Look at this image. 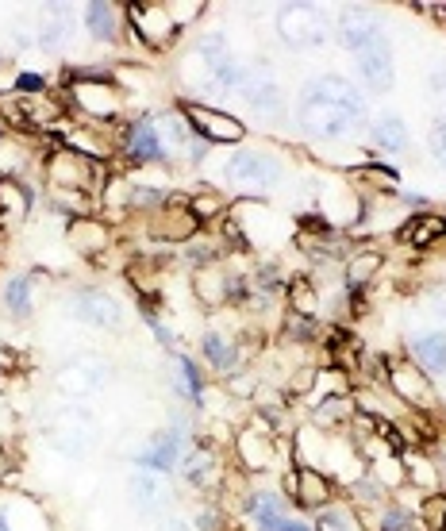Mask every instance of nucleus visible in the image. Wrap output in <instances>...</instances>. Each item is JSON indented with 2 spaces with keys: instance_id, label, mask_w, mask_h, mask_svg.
<instances>
[{
  "instance_id": "25",
  "label": "nucleus",
  "mask_w": 446,
  "mask_h": 531,
  "mask_svg": "<svg viewBox=\"0 0 446 531\" xmlns=\"http://www.w3.org/2000/svg\"><path fill=\"white\" fill-rule=\"evenodd\" d=\"M181 474H185V481H193V485L212 481L216 478V458H212V451L208 447H193L189 455L181 458Z\"/></svg>"
},
{
  "instance_id": "1",
  "label": "nucleus",
  "mask_w": 446,
  "mask_h": 531,
  "mask_svg": "<svg viewBox=\"0 0 446 531\" xmlns=\"http://www.w3.org/2000/svg\"><path fill=\"white\" fill-rule=\"evenodd\" d=\"M370 112L362 93L339 74L312 77L297 97V124L308 139H347L358 127H366Z\"/></svg>"
},
{
  "instance_id": "5",
  "label": "nucleus",
  "mask_w": 446,
  "mask_h": 531,
  "mask_svg": "<svg viewBox=\"0 0 446 531\" xmlns=\"http://www.w3.org/2000/svg\"><path fill=\"white\" fill-rule=\"evenodd\" d=\"M181 116L189 120L193 135H197V139H208V143H243V135H247L243 120H235V116H227L220 108H208V104H200V101L181 104Z\"/></svg>"
},
{
  "instance_id": "15",
  "label": "nucleus",
  "mask_w": 446,
  "mask_h": 531,
  "mask_svg": "<svg viewBox=\"0 0 446 531\" xmlns=\"http://www.w3.org/2000/svg\"><path fill=\"white\" fill-rule=\"evenodd\" d=\"M104 385V366L97 358H74L70 366L58 370V389L70 397H89Z\"/></svg>"
},
{
  "instance_id": "35",
  "label": "nucleus",
  "mask_w": 446,
  "mask_h": 531,
  "mask_svg": "<svg viewBox=\"0 0 446 531\" xmlns=\"http://www.w3.org/2000/svg\"><path fill=\"white\" fill-rule=\"evenodd\" d=\"M431 151H435L439 166L446 170V120H435V124H431Z\"/></svg>"
},
{
  "instance_id": "28",
  "label": "nucleus",
  "mask_w": 446,
  "mask_h": 531,
  "mask_svg": "<svg viewBox=\"0 0 446 531\" xmlns=\"http://www.w3.org/2000/svg\"><path fill=\"white\" fill-rule=\"evenodd\" d=\"M31 289H35L31 278H12L4 289V308L12 316H31Z\"/></svg>"
},
{
  "instance_id": "24",
  "label": "nucleus",
  "mask_w": 446,
  "mask_h": 531,
  "mask_svg": "<svg viewBox=\"0 0 446 531\" xmlns=\"http://www.w3.org/2000/svg\"><path fill=\"white\" fill-rule=\"evenodd\" d=\"M250 516H254V524L262 531H281L289 520H285V505L270 497V493H258V497H250Z\"/></svg>"
},
{
  "instance_id": "34",
  "label": "nucleus",
  "mask_w": 446,
  "mask_h": 531,
  "mask_svg": "<svg viewBox=\"0 0 446 531\" xmlns=\"http://www.w3.org/2000/svg\"><path fill=\"white\" fill-rule=\"evenodd\" d=\"M289 304H293L297 316H316V289H312L308 281H297V285L289 289Z\"/></svg>"
},
{
  "instance_id": "13",
  "label": "nucleus",
  "mask_w": 446,
  "mask_h": 531,
  "mask_svg": "<svg viewBox=\"0 0 446 531\" xmlns=\"http://www.w3.org/2000/svg\"><path fill=\"white\" fill-rule=\"evenodd\" d=\"M77 320H89V324H97L104 331H116L124 324V308L120 301L112 297V293H100V289H81L74 301H70Z\"/></svg>"
},
{
  "instance_id": "40",
  "label": "nucleus",
  "mask_w": 446,
  "mask_h": 531,
  "mask_svg": "<svg viewBox=\"0 0 446 531\" xmlns=\"http://www.w3.org/2000/svg\"><path fill=\"white\" fill-rule=\"evenodd\" d=\"M0 531H8V516L4 512H0Z\"/></svg>"
},
{
  "instance_id": "18",
  "label": "nucleus",
  "mask_w": 446,
  "mask_h": 531,
  "mask_svg": "<svg viewBox=\"0 0 446 531\" xmlns=\"http://www.w3.org/2000/svg\"><path fill=\"white\" fill-rule=\"evenodd\" d=\"M389 381H393V389L408 405H427L431 401V378H423L420 370L408 366V362H393L389 366Z\"/></svg>"
},
{
  "instance_id": "16",
  "label": "nucleus",
  "mask_w": 446,
  "mask_h": 531,
  "mask_svg": "<svg viewBox=\"0 0 446 531\" xmlns=\"http://www.w3.org/2000/svg\"><path fill=\"white\" fill-rule=\"evenodd\" d=\"M412 354L423 366V374L443 378L446 374V331H420L412 335Z\"/></svg>"
},
{
  "instance_id": "30",
  "label": "nucleus",
  "mask_w": 446,
  "mask_h": 531,
  "mask_svg": "<svg viewBox=\"0 0 446 531\" xmlns=\"http://www.w3.org/2000/svg\"><path fill=\"white\" fill-rule=\"evenodd\" d=\"M70 243H74L81 254H100V243H104V231L93 220H77L70 228Z\"/></svg>"
},
{
  "instance_id": "36",
  "label": "nucleus",
  "mask_w": 446,
  "mask_h": 531,
  "mask_svg": "<svg viewBox=\"0 0 446 531\" xmlns=\"http://www.w3.org/2000/svg\"><path fill=\"white\" fill-rule=\"evenodd\" d=\"M24 93H35V89H43V77L39 74H20V81H16Z\"/></svg>"
},
{
  "instance_id": "11",
  "label": "nucleus",
  "mask_w": 446,
  "mask_h": 531,
  "mask_svg": "<svg viewBox=\"0 0 446 531\" xmlns=\"http://www.w3.org/2000/svg\"><path fill=\"white\" fill-rule=\"evenodd\" d=\"M354 62H358V77L370 85L373 93H389L393 89V81H397V62H393V47H389V39H377L373 47L354 54Z\"/></svg>"
},
{
  "instance_id": "32",
  "label": "nucleus",
  "mask_w": 446,
  "mask_h": 531,
  "mask_svg": "<svg viewBox=\"0 0 446 531\" xmlns=\"http://www.w3.org/2000/svg\"><path fill=\"white\" fill-rule=\"evenodd\" d=\"M316 528L320 531H362L358 528V520H354V512H347V508H327V512H320Z\"/></svg>"
},
{
  "instance_id": "4",
  "label": "nucleus",
  "mask_w": 446,
  "mask_h": 531,
  "mask_svg": "<svg viewBox=\"0 0 446 531\" xmlns=\"http://www.w3.org/2000/svg\"><path fill=\"white\" fill-rule=\"evenodd\" d=\"M70 89H74V104L81 112L97 116V120H112L120 112V93L108 74H66Z\"/></svg>"
},
{
  "instance_id": "12",
  "label": "nucleus",
  "mask_w": 446,
  "mask_h": 531,
  "mask_svg": "<svg viewBox=\"0 0 446 531\" xmlns=\"http://www.w3.org/2000/svg\"><path fill=\"white\" fill-rule=\"evenodd\" d=\"M377 39H385V24H381L377 12H370V8H347V12L339 16V43H343L350 54L366 51Z\"/></svg>"
},
{
  "instance_id": "29",
  "label": "nucleus",
  "mask_w": 446,
  "mask_h": 531,
  "mask_svg": "<svg viewBox=\"0 0 446 531\" xmlns=\"http://www.w3.org/2000/svg\"><path fill=\"white\" fill-rule=\"evenodd\" d=\"M377 270H381V254H354L347 262V285L350 289H362V285H370Z\"/></svg>"
},
{
  "instance_id": "33",
  "label": "nucleus",
  "mask_w": 446,
  "mask_h": 531,
  "mask_svg": "<svg viewBox=\"0 0 446 531\" xmlns=\"http://www.w3.org/2000/svg\"><path fill=\"white\" fill-rule=\"evenodd\" d=\"M350 412H354L350 397H327V401H320V408H316V420H320V424H339V420H347Z\"/></svg>"
},
{
  "instance_id": "39",
  "label": "nucleus",
  "mask_w": 446,
  "mask_h": 531,
  "mask_svg": "<svg viewBox=\"0 0 446 531\" xmlns=\"http://www.w3.org/2000/svg\"><path fill=\"white\" fill-rule=\"evenodd\" d=\"M170 531H189V524L185 520H170Z\"/></svg>"
},
{
  "instance_id": "17",
  "label": "nucleus",
  "mask_w": 446,
  "mask_h": 531,
  "mask_svg": "<svg viewBox=\"0 0 446 531\" xmlns=\"http://www.w3.org/2000/svg\"><path fill=\"white\" fill-rule=\"evenodd\" d=\"M239 458H243L247 470H270L273 458H277L273 435H266L262 428H247L239 435Z\"/></svg>"
},
{
  "instance_id": "9",
  "label": "nucleus",
  "mask_w": 446,
  "mask_h": 531,
  "mask_svg": "<svg viewBox=\"0 0 446 531\" xmlns=\"http://www.w3.org/2000/svg\"><path fill=\"white\" fill-rule=\"evenodd\" d=\"M181 458H185V424L177 420L174 428L158 431L154 439H150L147 451H139V466L143 470H150V474H170V470H177L181 466Z\"/></svg>"
},
{
  "instance_id": "2",
  "label": "nucleus",
  "mask_w": 446,
  "mask_h": 531,
  "mask_svg": "<svg viewBox=\"0 0 446 531\" xmlns=\"http://www.w3.org/2000/svg\"><path fill=\"white\" fill-rule=\"evenodd\" d=\"M227 181L235 189H254V193H266V189H277L285 181V162L270 151H239L231 162H227Z\"/></svg>"
},
{
  "instance_id": "19",
  "label": "nucleus",
  "mask_w": 446,
  "mask_h": 531,
  "mask_svg": "<svg viewBox=\"0 0 446 531\" xmlns=\"http://www.w3.org/2000/svg\"><path fill=\"white\" fill-rule=\"evenodd\" d=\"M370 139H373V147L385 154L408 151V124L400 120L397 112H385V116H377L370 124Z\"/></svg>"
},
{
  "instance_id": "31",
  "label": "nucleus",
  "mask_w": 446,
  "mask_h": 531,
  "mask_svg": "<svg viewBox=\"0 0 446 531\" xmlns=\"http://www.w3.org/2000/svg\"><path fill=\"white\" fill-rule=\"evenodd\" d=\"M27 162V147L16 135H0V170L4 174H20Z\"/></svg>"
},
{
  "instance_id": "20",
  "label": "nucleus",
  "mask_w": 446,
  "mask_h": 531,
  "mask_svg": "<svg viewBox=\"0 0 446 531\" xmlns=\"http://www.w3.org/2000/svg\"><path fill=\"white\" fill-rule=\"evenodd\" d=\"M293 501L304 508H327L331 505V481L323 478L320 470H297Z\"/></svg>"
},
{
  "instance_id": "37",
  "label": "nucleus",
  "mask_w": 446,
  "mask_h": 531,
  "mask_svg": "<svg viewBox=\"0 0 446 531\" xmlns=\"http://www.w3.org/2000/svg\"><path fill=\"white\" fill-rule=\"evenodd\" d=\"M431 89H439L446 97V66H435V70H431Z\"/></svg>"
},
{
  "instance_id": "38",
  "label": "nucleus",
  "mask_w": 446,
  "mask_h": 531,
  "mask_svg": "<svg viewBox=\"0 0 446 531\" xmlns=\"http://www.w3.org/2000/svg\"><path fill=\"white\" fill-rule=\"evenodd\" d=\"M312 378H316L312 370H300V374H297V381H293V393H304V389L312 385Z\"/></svg>"
},
{
  "instance_id": "7",
  "label": "nucleus",
  "mask_w": 446,
  "mask_h": 531,
  "mask_svg": "<svg viewBox=\"0 0 446 531\" xmlns=\"http://www.w3.org/2000/svg\"><path fill=\"white\" fill-rule=\"evenodd\" d=\"M239 97L254 108L258 120H277V116H285V93H281V85H277V77H273L270 70H254V66H247V77H243V85H239Z\"/></svg>"
},
{
  "instance_id": "8",
  "label": "nucleus",
  "mask_w": 446,
  "mask_h": 531,
  "mask_svg": "<svg viewBox=\"0 0 446 531\" xmlns=\"http://www.w3.org/2000/svg\"><path fill=\"white\" fill-rule=\"evenodd\" d=\"M124 158L131 166H154V162H166L170 158V147L162 143V131L158 124L143 116L124 131Z\"/></svg>"
},
{
  "instance_id": "41",
  "label": "nucleus",
  "mask_w": 446,
  "mask_h": 531,
  "mask_svg": "<svg viewBox=\"0 0 446 531\" xmlns=\"http://www.w3.org/2000/svg\"><path fill=\"white\" fill-rule=\"evenodd\" d=\"M397 531H408V524H404V528H397Z\"/></svg>"
},
{
  "instance_id": "21",
  "label": "nucleus",
  "mask_w": 446,
  "mask_h": 531,
  "mask_svg": "<svg viewBox=\"0 0 446 531\" xmlns=\"http://www.w3.org/2000/svg\"><path fill=\"white\" fill-rule=\"evenodd\" d=\"M31 204H35V197H31L27 189H20L12 177H0V216H4L8 224H24Z\"/></svg>"
},
{
  "instance_id": "14",
  "label": "nucleus",
  "mask_w": 446,
  "mask_h": 531,
  "mask_svg": "<svg viewBox=\"0 0 446 531\" xmlns=\"http://www.w3.org/2000/svg\"><path fill=\"white\" fill-rule=\"evenodd\" d=\"M150 231L158 239H170V243H185L200 231V220L193 216L189 201H166L158 212V224H150Z\"/></svg>"
},
{
  "instance_id": "6",
  "label": "nucleus",
  "mask_w": 446,
  "mask_h": 531,
  "mask_svg": "<svg viewBox=\"0 0 446 531\" xmlns=\"http://www.w3.org/2000/svg\"><path fill=\"white\" fill-rule=\"evenodd\" d=\"M127 24L147 47H170L181 31L170 12V4H127Z\"/></svg>"
},
{
  "instance_id": "26",
  "label": "nucleus",
  "mask_w": 446,
  "mask_h": 531,
  "mask_svg": "<svg viewBox=\"0 0 446 531\" xmlns=\"http://www.w3.org/2000/svg\"><path fill=\"white\" fill-rule=\"evenodd\" d=\"M131 497L139 501V508H143V512H154V508H158V501L166 497V493H162V478H158V474H150V470L131 474Z\"/></svg>"
},
{
  "instance_id": "3",
  "label": "nucleus",
  "mask_w": 446,
  "mask_h": 531,
  "mask_svg": "<svg viewBox=\"0 0 446 531\" xmlns=\"http://www.w3.org/2000/svg\"><path fill=\"white\" fill-rule=\"evenodd\" d=\"M277 31H281V43L285 47H297V51H312V47H323L327 35H331V24L320 8L312 4H285L277 12Z\"/></svg>"
},
{
  "instance_id": "23",
  "label": "nucleus",
  "mask_w": 446,
  "mask_h": 531,
  "mask_svg": "<svg viewBox=\"0 0 446 531\" xmlns=\"http://www.w3.org/2000/svg\"><path fill=\"white\" fill-rule=\"evenodd\" d=\"M400 235H404V243H412V247H431V243H439L446 235V220L443 216L423 212V216H412L408 228L400 231Z\"/></svg>"
},
{
  "instance_id": "22",
  "label": "nucleus",
  "mask_w": 446,
  "mask_h": 531,
  "mask_svg": "<svg viewBox=\"0 0 446 531\" xmlns=\"http://www.w3.org/2000/svg\"><path fill=\"white\" fill-rule=\"evenodd\" d=\"M85 27L97 43H116V35H120L116 4H85Z\"/></svg>"
},
{
  "instance_id": "10",
  "label": "nucleus",
  "mask_w": 446,
  "mask_h": 531,
  "mask_svg": "<svg viewBox=\"0 0 446 531\" xmlns=\"http://www.w3.org/2000/svg\"><path fill=\"white\" fill-rule=\"evenodd\" d=\"M93 174H97L93 158H85L77 151H58L47 162V177L58 193H85L93 185Z\"/></svg>"
},
{
  "instance_id": "27",
  "label": "nucleus",
  "mask_w": 446,
  "mask_h": 531,
  "mask_svg": "<svg viewBox=\"0 0 446 531\" xmlns=\"http://www.w3.org/2000/svg\"><path fill=\"white\" fill-rule=\"evenodd\" d=\"M204 358L223 374V370H231V366L239 362V347H235L231 339H223V335L212 331V335H204Z\"/></svg>"
}]
</instances>
